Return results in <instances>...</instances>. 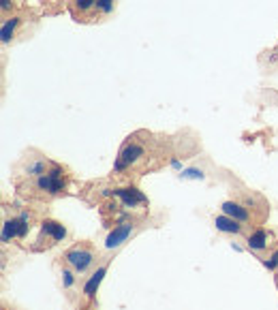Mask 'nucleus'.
<instances>
[{"label": "nucleus", "instance_id": "obj_1", "mask_svg": "<svg viewBox=\"0 0 278 310\" xmlns=\"http://www.w3.org/2000/svg\"><path fill=\"white\" fill-rule=\"evenodd\" d=\"M37 189L43 191V193H49V195H58L60 191L65 189V173L58 165H51V169L43 175L37 178Z\"/></svg>", "mask_w": 278, "mask_h": 310}, {"label": "nucleus", "instance_id": "obj_2", "mask_svg": "<svg viewBox=\"0 0 278 310\" xmlns=\"http://www.w3.org/2000/svg\"><path fill=\"white\" fill-rule=\"evenodd\" d=\"M65 259H67V263L71 265V270H73L75 274H84L92 267V263H95V253L88 251V248H79L77 246V248H73V251H69L65 255Z\"/></svg>", "mask_w": 278, "mask_h": 310}, {"label": "nucleus", "instance_id": "obj_3", "mask_svg": "<svg viewBox=\"0 0 278 310\" xmlns=\"http://www.w3.org/2000/svg\"><path fill=\"white\" fill-rule=\"evenodd\" d=\"M143 154H146V150H143L141 143H137V141H129L127 146L120 150V157H118V161H116V165H114V169H116V171H125V169L133 167V165H135L137 161L143 159Z\"/></svg>", "mask_w": 278, "mask_h": 310}, {"label": "nucleus", "instance_id": "obj_4", "mask_svg": "<svg viewBox=\"0 0 278 310\" xmlns=\"http://www.w3.org/2000/svg\"><path fill=\"white\" fill-rule=\"evenodd\" d=\"M133 231H135V227H133V223H122V225H118L116 229L107 235L105 248H107V251H111V248L122 246V244H125V242L129 240V237L133 235Z\"/></svg>", "mask_w": 278, "mask_h": 310}, {"label": "nucleus", "instance_id": "obj_5", "mask_svg": "<svg viewBox=\"0 0 278 310\" xmlns=\"http://www.w3.org/2000/svg\"><path fill=\"white\" fill-rule=\"evenodd\" d=\"M221 210H223L225 216H229V219L238 221V223H249V221H251V212L246 210L244 205L235 203V201H225V203L221 205Z\"/></svg>", "mask_w": 278, "mask_h": 310}, {"label": "nucleus", "instance_id": "obj_6", "mask_svg": "<svg viewBox=\"0 0 278 310\" xmlns=\"http://www.w3.org/2000/svg\"><path fill=\"white\" fill-rule=\"evenodd\" d=\"M114 195L122 199V203H125L127 208H135V205L148 201L146 195H143L141 191H137V189H116Z\"/></svg>", "mask_w": 278, "mask_h": 310}, {"label": "nucleus", "instance_id": "obj_7", "mask_svg": "<svg viewBox=\"0 0 278 310\" xmlns=\"http://www.w3.org/2000/svg\"><path fill=\"white\" fill-rule=\"evenodd\" d=\"M41 231H43V235L51 237V244H54V242H63L65 237H67L65 225H60L56 221H45L43 225H41Z\"/></svg>", "mask_w": 278, "mask_h": 310}, {"label": "nucleus", "instance_id": "obj_8", "mask_svg": "<svg viewBox=\"0 0 278 310\" xmlns=\"http://www.w3.org/2000/svg\"><path fill=\"white\" fill-rule=\"evenodd\" d=\"M105 274H107V265H101L99 270L88 278V283L84 285V295L88 299H92V297L97 295V289H99V285H101V281H103V276H105Z\"/></svg>", "mask_w": 278, "mask_h": 310}, {"label": "nucleus", "instance_id": "obj_9", "mask_svg": "<svg viewBox=\"0 0 278 310\" xmlns=\"http://www.w3.org/2000/svg\"><path fill=\"white\" fill-rule=\"evenodd\" d=\"M214 225H216V229L223 231V233H240L242 231V223L238 221H233L229 219V216H216L214 219Z\"/></svg>", "mask_w": 278, "mask_h": 310}, {"label": "nucleus", "instance_id": "obj_10", "mask_svg": "<svg viewBox=\"0 0 278 310\" xmlns=\"http://www.w3.org/2000/svg\"><path fill=\"white\" fill-rule=\"evenodd\" d=\"M246 244H249L251 251L261 253V251H265V248H267V233H265L263 229H257L255 233L249 235V240H246Z\"/></svg>", "mask_w": 278, "mask_h": 310}, {"label": "nucleus", "instance_id": "obj_11", "mask_svg": "<svg viewBox=\"0 0 278 310\" xmlns=\"http://www.w3.org/2000/svg\"><path fill=\"white\" fill-rule=\"evenodd\" d=\"M13 237H19V219H9L3 225V244H9Z\"/></svg>", "mask_w": 278, "mask_h": 310}, {"label": "nucleus", "instance_id": "obj_12", "mask_svg": "<svg viewBox=\"0 0 278 310\" xmlns=\"http://www.w3.org/2000/svg\"><path fill=\"white\" fill-rule=\"evenodd\" d=\"M47 161L45 159H35V161H28V165H26V173L28 175H35V178H39V175H43V173H47L45 169H47Z\"/></svg>", "mask_w": 278, "mask_h": 310}, {"label": "nucleus", "instance_id": "obj_13", "mask_svg": "<svg viewBox=\"0 0 278 310\" xmlns=\"http://www.w3.org/2000/svg\"><path fill=\"white\" fill-rule=\"evenodd\" d=\"M19 26V17H11V19H7V22L3 24V43H9V41L13 39V35H15V28Z\"/></svg>", "mask_w": 278, "mask_h": 310}, {"label": "nucleus", "instance_id": "obj_14", "mask_svg": "<svg viewBox=\"0 0 278 310\" xmlns=\"http://www.w3.org/2000/svg\"><path fill=\"white\" fill-rule=\"evenodd\" d=\"M75 9L79 13H90V11H95L97 9V0H75Z\"/></svg>", "mask_w": 278, "mask_h": 310}, {"label": "nucleus", "instance_id": "obj_15", "mask_svg": "<svg viewBox=\"0 0 278 310\" xmlns=\"http://www.w3.org/2000/svg\"><path fill=\"white\" fill-rule=\"evenodd\" d=\"M116 7V0H97V11L103 15H109Z\"/></svg>", "mask_w": 278, "mask_h": 310}, {"label": "nucleus", "instance_id": "obj_16", "mask_svg": "<svg viewBox=\"0 0 278 310\" xmlns=\"http://www.w3.org/2000/svg\"><path fill=\"white\" fill-rule=\"evenodd\" d=\"M63 283H65V287H73L75 285V274L71 270H63Z\"/></svg>", "mask_w": 278, "mask_h": 310}, {"label": "nucleus", "instance_id": "obj_17", "mask_svg": "<svg viewBox=\"0 0 278 310\" xmlns=\"http://www.w3.org/2000/svg\"><path fill=\"white\" fill-rule=\"evenodd\" d=\"M265 265L270 267V270H276V267H278V251L272 255V259H270V261H265Z\"/></svg>", "mask_w": 278, "mask_h": 310}, {"label": "nucleus", "instance_id": "obj_18", "mask_svg": "<svg viewBox=\"0 0 278 310\" xmlns=\"http://www.w3.org/2000/svg\"><path fill=\"white\" fill-rule=\"evenodd\" d=\"M11 7H13L11 0H3V5H0V9H3V13H5V11H9V9H11Z\"/></svg>", "mask_w": 278, "mask_h": 310}]
</instances>
